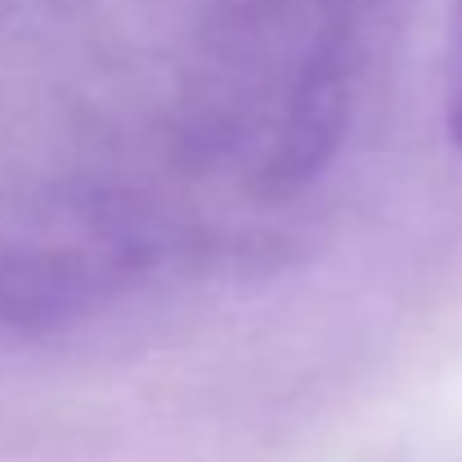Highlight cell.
Listing matches in <instances>:
<instances>
[{"mask_svg": "<svg viewBox=\"0 0 462 462\" xmlns=\"http://www.w3.org/2000/svg\"><path fill=\"white\" fill-rule=\"evenodd\" d=\"M449 126H454V140L462 144V68H458V81H454V104H449Z\"/></svg>", "mask_w": 462, "mask_h": 462, "instance_id": "cell-1", "label": "cell"}]
</instances>
